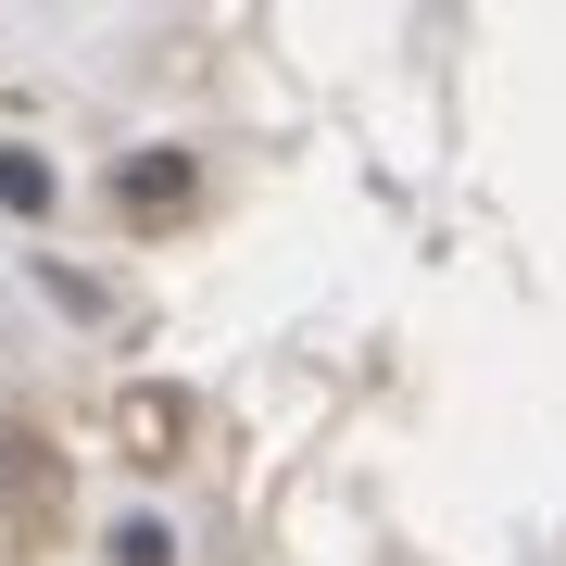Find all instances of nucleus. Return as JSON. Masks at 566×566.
I'll list each match as a JSON object with an SVG mask.
<instances>
[{
    "label": "nucleus",
    "instance_id": "1",
    "mask_svg": "<svg viewBox=\"0 0 566 566\" xmlns=\"http://www.w3.org/2000/svg\"><path fill=\"white\" fill-rule=\"evenodd\" d=\"M0 202L39 214V202H51V164H39V151H0Z\"/></svg>",
    "mask_w": 566,
    "mask_h": 566
},
{
    "label": "nucleus",
    "instance_id": "2",
    "mask_svg": "<svg viewBox=\"0 0 566 566\" xmlns=\"http://www.w3.org/2000/svg\"><path fill=\"white\" fill-rule=\"evenodd\" d=\"M126 189H139V202H177V189H189V164H177V151H151V164H126Z\"/></svg>",
    "mask_w": 566,
    "mask_h": 566
}]
</instances>
